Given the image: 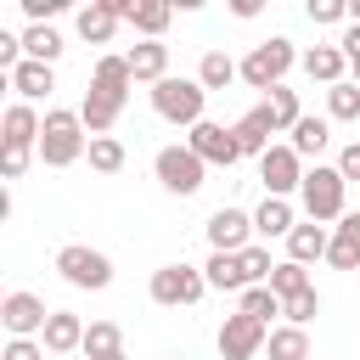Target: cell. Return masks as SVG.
<instances>
[{"label": "cell", "instance_id": "1", "mask_svg": "<svg viewBox=\"0 0 360 360\" xmlns=\"http://www.w3.org/2000/svg\"><path fill=\"white\" fill-rule=\"evenodd\" d=\"M84 152H90V129H84V118L68 112V107H51V112H45V129H39V163L68 169V163H79Z\"/></svg>", "mask_w": 360, "mask_h": 360}, {"label": "cell", "instance_id": "2", "mask_svg": "<svg viewBox=\"0 0 360 360\" xmlns=\"http://www.w3.org/2000/svg\"><path fill=\"white\" fill-rule=\"evenodd\" d=\"M202 101H208V90L197 84V79H163V84H152V112L158 118H169V124H180V129H197L202 124Z\"/></svg>", "mask_w": 360, "mask_h": 360}, {"label": "cell", "instance_id": "3", "mask_svg": "<svg viewBox=\"0 0 360 360\" xmlns=\"http://www.w3.org/2000/svg\"><path fill=\"white\" fill-rule=\"evenodd\" d=\"M292 62H298L292 39H287V34H276V39H259V45L242 56V79H248L253 90H264V96H270V90L287 79V68H292Z\"/></svg>", "mask_w": 360, "mask_h": 360}, {"label": "cell", "instance_id": "4", "mask_svg": "<svg viewBox=\"0 0 360 360\" xmlns=\"http://www.w3.org/2000/svg\"><path fill=\"white\" fill-rule=\"evenodd\" d=\"M343 191H349V180L338 174V163H315V169L304 174V186H298V197H304V214H309L315 225H326V219H343Z\"/></svg>", "mask_w": 360, "mask_h": 360}, {"label": "cell", "instance_id": "5", "mask_svg": "<svg viewBox=\"0 0 360 360\" xmlns=\"http://www.w3.org/2000/svg\"><path fill=\"white\" fill-rule=\"evenodd\" d=\"M152 304H163V309H191L202 292H208V276L197 270V264H163V270H152Z\"/></svg>", "mask_w": 360, "mask_h": 360}, {"label": "cell", "instance_id": "6", "mask_svg": "<svg viewBox=\"0 0 360 360\" xmlns=\"http://www.w3.org/2000/svg\"><path fill=\"white\" fill-rule=\"evenodd\" d=\"M152 174L163 180V191H174V197H197V191H202L208 163H202L191 146H163V152L152 158Z\"/></svg>", "mask_w": 360, "mask_h": 360}, {"label": "cell", "instance_id": "7", "mask_svg": "<svg viewBox=\"0 0 360 360\" xmlns=\"http://www.w3.org/2000/svg\"><path fill=\"white\" fill-rule=\"evenodd\" d=\"M56 276H62L68 287L101 292V287L112 281V259H107V253H96V248H84V242H68V248L56 253Z\"/></svg>", "mask_w": 360, "mask_h": 360}, {"label": "cell", "instance_id": "8", "mask_svg": "<svg viewBox=\"0 0 360 360\" xmlns=\"http://www.w3.org/2000/svg\"><path fill=\"white\" fill-rule=\"evenodd\" d=\"M270 343V326H259L253 315H225L219 326V360H259V349Z\"/></svg>", "mask_w": 360, "mask_h": 360}, {"label": "cell", "instance_id": "9", "mask_svg": "<svg viewBox=\"0 0 360 360\" xmlns=\"http://www.w3.org/2000/svg\"><path fill=\"white\" fill-rule=\"evenodd\" d=\"M304 158L292 152V146H270L264 158H259V180H264V197H287V191H298L304 186Z\"/></svg>", "mask_w": 360, "mask_h": 360}, {"label": "cell", "instance_id": "10", "mask_svg": "<svg viewBox=\"0 0 360 360\" xmlns=\"http://www.w3.org/2000/svg\"><path fill=\"white\" fill-rule=\"evenodd\" d=\"M45 321H51L45 298H34V292H6V298H0V326H6L11 338H39Z\"/></svg>", "mask_w": 360, "mask_h": 360}, {"label": "cell", "instance_id": "11", "mask_svg": "<svg viewBox=\"0 0 360 360\" xmlns=\"http://www.w3.org/2000/svg\"><path fill=\"white\" fill-rule=\"evenodd\" d=\"M186 146L202 158V163H214V169H231L236 158H242V146H236V129H225V124H197L191 135H186Z\"/></svg>", "mask_w": 360, "mask_h": 360}, {"label": "cell", "instance_id": "12", "mask_svg": "<svg viewBox=\"0 0 360 360\" xmlns=\"http://www.w3.org/2000/svg\"><path fill=\"white\" fill-rule=\"evenodd\" d=\"M248 236H253V214H242V208H214L208 214V248L214 253H242V248H253Z\"/></svg>", "mask_w": 360, "mask_h": 360}, {"label": "cell", "instance_id": "13", "mask_svg": "<svg viewBox=\"0 0 360 360\" xmlns=\"http://www.w3.org/2000/svg\"><path fill=\"white\" fill-rule=\"evenodd\" d=\"M39 129H45V118H39L28 101H11L6 118H0V146H11V152H39Z\"/></svg>", "mask_w": 360, "mask_h": 360}, {"label": "cell", "instance_id": "14", "mask_svg": "<svg viewBox=\"0 0 360 360\" xmlns=\"http://www.w3.org/2000/svg\"><path fill=\"white\" fill-rule=\"evenodd\" d=\"M231 129H236L242 158H264V152L276 146V141H270V135H276V118H270V107H264V101H259V107H248V112H242Z\"/></svg>", "mask_w": 360, "mask_h": 360}, {"label": "cell", "instance_id": "15", "mask_svg": "<svg viewBox=\"0 0 360 360\" xmlns=\"http://www.w3.org/2000/svg\"><path fill=\"white\" fill-rule=\"evenodd\" d=\"M124 56H129L135 84H163V79H169V45H163V39H141V45H129Z\"/></svg>", "mask_w": 360, "mask_h": 360}, {"label": "cell", "instance_id": "16", "mask_svg": "<svg viewBox=\"0 0 360 360\" xmlns=\"http://www.w3.org/2000/svg\"><path fill=\"white\" fill-rule=\"evenodd\" d=\"M39 343H45V354H73V349H84V321L73 309H51Z\"/></svg>", "mask_w": 360, "mask_h": 360}, {"label": "cell", "instance_id": "17", "mask_svg": "<svg viewBox=\"0 0 360 360\" xmlns=\"http://www.w3.org/2000/svg\"><path fill=\"white\" fill-rule=\"evenodd\" d=\"M73 28H79V39H84V45H107V39H112V28H118L112 0H90V6L73 17Z\"/></svg>", "mask_w": 360, "mask_h": 360}, {"label": "cell", "instance_id": "18", "mask_svg": "<svg viewBox=\"0 0 360 360\" xmlns=\"http://www.w3.org/2000/svg\"><path fill=\"white\" fill-rule=\"evenodd\" d=\"M326 248H332V231L326 225H292V236H287V259L292 264H315V259H326Z\"/></svg>", "mask_w": 360, "mask_h": 360}, {"label": "cell", "instance_id": "19", "mask_svg": "<svg viewBox=\"0 0 360 360\" xmlns=\"http://www.w3.org/2000/svg\"><path fill=\"white\" fill-rule=\"evenodd\" d=\"M326 264H332V270H354V264H360V214H343V219H338L332 248H326Z\"/></svg>", "mask_w": 360, "mask_h": 360}, {"label": "cell", "instance_id": "20", "mask_svg": "<svg viewBox=\"0 0 360 360\" xmlns=\"http://www.w3.org/2000/svg\"><path fill=\"white\" fill-rule=\"evenodd\" d=\"M6 84L17 90V101H28V107H34L39 96H51V90H56V73H51L45 62H22L17 73H6Z\"/></svg>", "mask_w": 360, "mask_h": 360}, {"label": "cell", "instance_id": "21", "mask_svg": "<svg viewBox=\"0 0 360 360\" xmlns=\"http://www.w3.org/2000/svg\"><path fill=\"white\" fill-rule=\"evenodd\" d=\"M343 68H349L343 45H315V51H304V73H309V79H321L326 90H332V84H343Z\"/></svg>", "mask_w": 360, "mask_h": 360}, {"label": "cell", "instance_id": "22", "mask_svg": "<svg viewBox=\"0 0 360 360\" xmlns=\"http://www.w3.org/2000/svg\"><path fill=\"white\" fill-rule=\"evenodd\" d=\"M202 276H208V287H214V292H248V276H242V253H208Z\"/></svg>", "mask_w": 360, "mask_h": 360}, {"label": "cell", "instance_id": "23", "mask_svg": "<svg viewBox=\"0 0 360 360\" xmlns=\"http://www.w3.org/2000/svg\"><path fill=\"white\" fill-rule=\"evenodd\" d=\"M169 17H174V6H169V0H129V28H135V34H146V39H163Z\"/></svg>", "mask_w": 360, "mask_h": 360}, {"label": "cell", "instance_id": "24", "mask_svg": "<svg viewBox=\"0 0 360 360\" xmlns=\"http://www.w3.org/2000/svg\"><path fill=\"white\" fill-rule=\"evenodd\" d=\"M292 225H298V219H292V202H287V197H264L259 214H253V231H259V236H292Z\"/></svg>", "mask_w": 360, "mask_h": 360}, {"label": "cell", "instance_id": "25", "mask_svg": "<svg viewBox=\"0 0 360 360\" xmlns=\"http://www.w3.org/2000/svg\"><path fill=\"white\" fill-rule=\"evenodd\" d=\"M22 56H28V62H45V68H51V62L62 56V34H56L51 22H28V34H22Z\"/></svg>", "mask_w": 360, "mask_h": 360}, {"label": "cell", "instance_id": "26", "mask_svg": "<svg viewBox=\"0 0 360 360\" xmlns=\"http://www.w3.org/2000/svg\"><path fill=\"white\" fill-rule=\"evenodd\" d=\"M231 79H242V62H231L225 51H202V62H197V84H202V90H225Z\"/></svg>", "mask_w": 360, "mask_h": 360}, {"label": "cell", "instance_id": "27", "mask_svg": "<svg viewBox=\"0 0 360 360\" xmlns=\"http://www.w3.org/2000/svg\"><path fill=\"white\" fill-rule=\"evenodd\" d=\"M270 360H309V332L304 326H270Z\"/></svg>", "mask_w": 360, "mask_h": 360}, {"label": "cell", "instance_id": "28", "mask_svg": "<svg viewBox=\"0 0 360 360\" xmlns=\"http://www.w3.org/2000/svg\"><path fill=\"white\" fill-rule=\"evenodd\" d=\"M264 287H270V292H276V298L287 304V298L309 292V270H304V264H292V259H281V264L270 270V281H264Z\"/></svg>", "mask_w": 360, "mask_h": 360}, {"label": "cell", "instance_id": "29", "mask_svg": "<svg viewBox=\"0 0 360 360\" xmlns=\"http://www.w3.org/2000/svg\"><path fill=\"white\" fill-rule=\"evenodd\" d=\"M264 107H270V118H276V135H281V129L292 135L298 118H304V112H298V90H287V84H276V90L264 96Z\"/></svg>", "mask_w": 360, "mask_h": 360}, {"label": "cell", "instance_id": "30", "mask_svg": "<svg viewBox=\"0 0 360 360\" xmlns=\"http://www.w3.org/2000/svg\"><path fill=\"white\" fill-rule=\"evenodd\" d=\"M326 141H332L326 118H298V129H292V141H287V146H292L298 158H321V146H326Z\"/></svg>", "mask_w": 360, "mask_h": 360}, {"label": "cell", "instance_id": "31", "mask_svg": "<svg viewBox=\"0 0 360 360\" xmlns=\"http://www.w3.org/2000/svg\"><path fill=\"white\" fill-rule=\"evenodd\" d=\"M124 349V332H118V321H90L84 326V354L90 360H101V354H118Z\"/></svg>", "mask_w": 360, "mask_h": 360}, {"label": "cell", "instance_id": "32", "mask_svg": "<svg viewBox=\"0 0 360 360\" xmlns=\"http://www.w3.org/2000/svg\"><path fill=\"white\" fill-rule=\"evenodd\" d=\"M326 118H338V124H354L360 118V84L354 79H343V84L326 90Z\"/></svg>", "mask_w": 360, "mask_h": 360}, {"label": "cell", "instance_id": "33", "mask_svg": "<svg viewBox=\"0 0 360 360\" xmlns=\"http://www.w3.org/2000/svg\"><path fill=\"white\" fill-rule=\"evenodd\" d=\"M84 158H90V169H101V174H118V169H124V141H118V135H96Z\"/></svg>", "mask_w": 360, "mask_h": 360}, {"label": "cell", "instance_id": "34", "mask_svg": "<svg viewBox=\"0 0 360 360\" xmlns=\"http://www.w3.org/2000/svg\"><path fill=\"white\" fill-rule=\"evenodd\" d=\"M236 309H242V315H253V321H259V326H270V315H281V309H287V304H281V298H276V292H270V287H248V292H242V304H236Z\"/></svg>", "mask_w": 360, "mask_h": 360}, {"label": "cell", "instance_id": "35", "mask_svg": "<svg viewBox=\"0 0 360 360\" xmlns=\"http://www.w3.org/2000/svg\"><path fill=\"white\" fill-rule=\"evenodd\" d=\"M270 270H276V264H270V248H259V242L242 248V276H248V287H264Z\"/></svg>", "mask_w": 360, "mask_h": 360}, {"label": "cell", "instance_id": "36", "mask_svg": "<svg viewBox=\"0 0 360 360\" xmlns=\"http://www.w3.org/2000/svg\"><path fill=\"white\" fill-rule=\"evenodd\" d=\"M281 315H287V326H309V321L321 315V292L309 287V292H298V298H287V309H281Z\"/></svg>", "mask_w": 360, "mask_h": 360}, {"label": "cell", "instance_id": "37", "mask_svg": "<svg viewBox=\"0 0 360 360\" xmlns=\"http://www.w3.org/2000/svg\"><path fill=\"white\" fill-rule=\"evenodd\" d=\"M309 22H349V0H309Z\"/></svg>", "mask_w": 360, "mask_h": 360}, {"label": "cell", "instance_id": "38", "mask_svg": "<svg viewBox=\"0 0 360 360\" xmlns=\"http://www.w3.org/2000/svg\"><path fill=\"white\" fill-rule=\"evenodd\" d=\"M0 360H45V343L39 338H6Z\"/></svg>", "mask_w": 360, "mask_h": 360}, {"label": "cell", "instance_id": "39", "mask_svg": "<svg viewBox=\"0 0 360 360\" xmlns=\"http://www.w3.org/2000/svg\"><path fill=\"white\" fill-rule=\"evenodd\" d=\"M28 158H34V152H11V146H0V180H22Z\"/></svg>", "mask_w": 360, "mask_h": 360}, {"label": "cell", "instance_id": "40", "mask_svg": "<svg viewBox=\"0 0 360 360\" xmlns=\"http://www.w3.org/2000/svg\"><path fill=\"white\" fill-rule=\"evenodd\" d=\"M62 6H68V0H22V17H28V22H45V17H56Z\"/></svg>", "mask_w": 360, "mask_h": 360}, {"label": "cell", "instance_id": "41", "mask_svg": "<svg viewBox=\"0 0 360 360\" xmlns=\"http://www.w3.org/2000/svg\"><path fill=\"white\" fill-rule=\"evenodd\" d=\"M338 174H343V180H360V141L338 152Z\"/></svg>", "mask_w": 360, "mask_h": 360}, {"label": "cell", "instance_id": "42", "mask_svg": "<svg viewBox=\"0 0 360 360\" xmlns=\"http://www.w3.org/2000/svg\"><path fill=\"white\" fill-rule=\"evenodd\" d=\"M338 45H343V56H360V22H349V28H343V39H338Z\"/></svg>", "mask_w": 360, "mask_h": 360}, {"label": "cell", "instance_id": "43", "mask_svg": "<svg viewBox=\"0 0 360 360\" xmlns=\"http://www.w3.org/2000/svg\"><path fill=\"white\" fill-rule=\"evenodd\" d=\"M349 73H354V84H360V56H349Z\"/></svg>", "mask_w": 360, "mask_h": 360}, {"label": "cell", "instance_id": "44", "mask_svg": "<svg viewBox=\"0 0 360 360\" xmlns=\"http://www.w3.org/2000/svg\"><path fill=\"white\" fill-rule=\"evenodd\" d=\"M349 22H360V0H354V6H349Z\"/></svg>", "mask_w": 360, "mask_h": 360}, {"label": "cell", "instance_id": "45", "mask_svg": "<svg viewBox=\"0 0 360 360\" xmlns=\"http://www.w3.org/2000/svg\"><path fill=\"white\" fill-rule=\"evenodd\" d=\"M101 360H124V349H118V354H101Z\"/></svg>", "mask_w": 360, "mask_h": 360}]
</instances>
